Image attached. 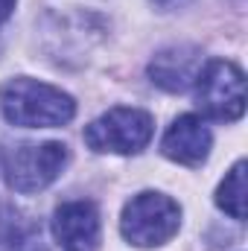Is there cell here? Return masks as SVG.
<instances>
[{
    "instance_id": "6da1fadb",
    "label": "cell",
    "mask_w": 248,
    "mask_h": 251,
    "mask_svg": "<svg viewBox=\"0 0 248 251\" xmlns=\"http://www.w3.org/2000/svg\"><path fill=\"white\" fill-rule=\"evenodd\" d=\"M0 114L6 117V123L21 128H53L73 120L76 102L62 88L18 76L0 88Z\"/></svg>"
},
{
    "instance_id": "7a4b0ae2",
    "label": "cell",
    "mask_w": 248,
    "mask_h": 251,
    "mask_svg": "<svg viewBox=\"0 0 248 251\" xmlns=\"http://www.w3.org/2000/svg\"><path fill=\"white\" fill-rule=\"evenodd\" d=\"M181 228V207L164 193H137L123 207L120 231L137 249H155L170 243Z\"/></svg>"
},
{
    "instance_id": "3957f363",
    "label": "cell",
    "mask_w": 248,
    "mask_h": 251,
    "mask_svg": "<svg viewBox=\"0 0 248 251\" xmlns=\"http://www.w3.org/2000/svg\"><path fill=\"white\" fill-rule=\"evenodd\" d=\"M196 100L198 108L219 123H234L246 111V76L228 59L204 62L196 79Z\"/></svg>"
},
{
    "instance_id": "277c9868",
    "label": "cell",
    "mask_w": 248,
    "mask_h": 251,
    "mask_svg": "<svg viewBox=\"0 0 248 251\" xmlns=\"http://www.w3.org/2000/svg\"><path fill=\"white\" fill-rule=\"evenodd\" d=\"M152 114L140 108H111L85 128V143L94 152L111 155H137L152 140Z\"/></svg>"
},
{
    "instance_id": "5b68a950",
    "label": "cell",
    "mask_w": 248,
    "mask_h": 251,
    "mask_svg": "<svg viewBox=\"0 0 248 251\" xmlns=\"http://www.w3.org/2000/svg\"><path fill=\"white\" fill-rule=\"evenodd\" d=\"M67 167L64 143H24L9 152L3 164L6 184L15 193H38L50 187Z\"/></svg>"
},
{
    "instance_id": "8992f818",
    "label": "cell",
    "mask_w": 248,
    "mask_h": 251,
    "mask_svg": "<svg viewBox=\"0 0 248 251\" xmlns=\"http://www.w3.org/2000/svg\"><path fill=\"white\" fill-rule=\"evenodd\" d=\"M53 237L62 251H97L99 210L94 201H64L53 213Z\"/></svg>"
},
{
    "instance_id": "52a82bcc",
    "label": "cell",
    "mask_w": 248,
    "mask_h": 251,
    "mask_svg": "<svg viewBox=\"0 0 248 251\" xmlns=\"http://www.w3.org/2000/svg\"><path fill=\"white\" fill-rule=\"evenodd\" d=\"M204 67L201 50L193 44H173L167 50H161L152 62H149V79L173 94H181L187 88L196 85L198 73Z\"/></svg>"
},
{
    "instance_id": "ba28073f",
    "label": "cell",
    "mask_w": 248,
    "mask_h": 251,
    "mask_svg": "<svg viewBox=\"0 0 248 251\" xmlns=\"http://www.w3.org/2000/svg\"><path fill=\"white\" fill-rule=\"evenodd\" d=\"M210 146H213V134L207 123L196 114H181L178 120H173L161 140V152L184 167H198L210 155Z\"/></svg>"
},
{
    "instance_id": "9c48e42d",
    "label": "cell",
    "mask_w": 248,
    "mask_h": 251,
    "mask_svg": "<svg viewBox=\"0 0 248 251\" xmlns=\"http://www.w3.org/2000/svg\"><path fill=\"white\" fill-rule=\"evenodd\" d=\"M35 243H41V231L15 207L0 204V251H35Z\"/></svg>"
},
{
    "instance_id": "30bf717a",
    "label": "cell",
    "mask_w": 248,
    "mask_h": 251,
    "mask_svg": "<svg viewBox=\"0 0 248 251\" xmlns=\"http://www.w3.org/2000/svg\"><path fill=\"white\" fill-rule=\"evenodd\" d=\"M216 204L237 222L246 219V161H237L216 190Z\"/></svg>"
},
{
    "instance_id": "8fae6325",
    "label": "cell",
    "mask_w": 248,
    "mask_h": 251,
    "mask_svg": "<svg viewBox=\"0 0 248 251\" xmlns=\"http://www.w3.org/2000/svg\"><path fill=\"white\" fill-rule=\"evenodd\" d=\"M12 9H15V0H0V24L12 15Z\"/></svg>"
},
{
    "instance_id": "7c38bea8",
    "label": "cell",
    "mask_w": 248,
    "mask_h": 251,
    "mask_svg": "<svg viewBox=\"0 0 248 251\" xmlns=\"http://www.w3.org/2000/svg\"><path fill=\"white\" fill-rule=\"evenodd\" d=\"M158 6H164V9H170V6H175V3H184V0H155Z\"/></svg>"
}]
</instances>
